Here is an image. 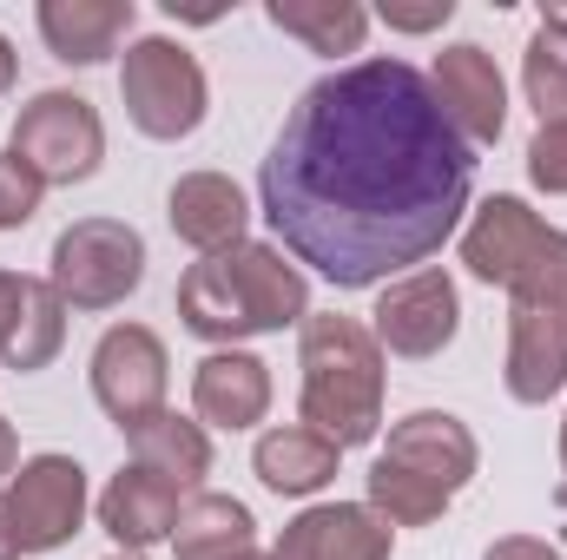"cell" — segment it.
Returning a JSON list of instances; mask_svg holds the SVG:
<instances>
[{
  "label": "cell",
  "mask_w": 567,
  "mask_h": 560,
  "mask_svg": "<svg viewBox=\"0 0 567 560\" xmlns=\"http://www.w3.org/2000/svg\"><path fill=\"white\" fill-rule=\"evenodd\" d=\"M482 448L468 435V422L449 409H416L390 428V448L370 468V508L390 528H429L475 475Z\"/></svg>",
  "instance_id": "obj_4"
},
{
  "label": "cell",
  "mask_w": 567,
  "mask_h": 560,
  "mask_svg": "<svg viewBox=\"0 0 567 560\" xmlns=\"http://www.w3.org/2000/svg\"><path fill=\"white\" fill-rule=\"evenodd\" d=\"M93 396L120 428H140L165 409V343L145 323H113L93 350Z\"/></svg>",
  "instance_id": "obj_11"
},
{
  "label": "cell",
  "mask_w": 567,
  "mask_h": 560,
  "mask_svg": "<svg viewBox=\"0 0 567 560\" xmlns=\"http://www.w3.org/2000/svg\"><path fill=\"white\" fill-rule=\"evenodd\" d=\"M303 370V428H317L337 448H357L383 428V350L357 317H303L297 336Z\"/></svg>",
  "instance_id": "obj_3"
},
{
  "label": "cell",
  "mask_w": 567,
  "mask_h": 560,
  "mask_svg": "<svg viewBox=\"0 0 567 560\" xmlns=\"http://www.w3.org/2000/svg\"><path fill=\"white\" fill-rule=\"evenodd\" d=\"M548 238H555V225H542L522 198H488V205L475 211V225L462 231V265H468V278L508 290V283L542 258Z\"/></svg>",
  "instance_id": "obj_13"
},
{
  "label": "cell",
  "mask_w": 567,
  "mask_h": 560,
  "mask_svg": "<svg viewBox=\"0 0 567 560\" xmlns=\"http://www.w3.org/2000/svg\"><path fill=\"white\" fill-rule=\"evenodd\" d=\"M449 126L462 133L468 145H495L502 139V120H508V86L495 73V60L475 46V40H455L435 53V73H429Z\"/></svg>",
  "instance_id": "obj_12"
},
{
  "label": "cell",
  "mask_w": 567,
  "mask_h": 560,
  "mask_svg": "<svg viewBox=\"0 0 567 560\" xmlns=\"http://www.w3.org/2000/svg\"><path fill=\"white\" fill-rule=\"evenodd\" d=\"M370 317H377V323H370L377 350L410 356V363L442 356V350L455 343V323H462L455 278H449V271H410V278L383 283V297H377V310H370Z\"/></svg>",
  "instance_id": "obj_10"
},
{
  "label": "cell",
  "mask_w": 567,
  "mask_h": 560,
  "mask_svg": "<svg viewBox=\"0 0 567 560\" xmlns=\"http://www.w3.org/2000/svg\"><path fill=\"white\" fill-rule=\"evenodd\" d=\"M542 27H555V33H567V0H548V7H542Z\"/></svg>",
  "instance_id": "obj_31"
},
{
  "label": "cell",
  "mask_w": 567,
  "mask_h": 560,
  "mask_svg": "<svg viewBox=\"0 0 567 560\" xmlns=\"http://www.w3.org/2000/svg\"><path fill=\"white\" fill-rule=\"evenodd\" d=\"M245 560H265V554H245Z\"/></svg>",
  "instance_id": "obj_36"
},
{
  "label": "cell",
  "mask_w": 567,
  "mask_h": 560,
  "mask_svg": "<svg viewBox=\"0 0 567 560\" xmlns=\"http://www.w3.org/2000/svg\"><path fill=\"white\" fill-rule=\"evenodd\" d=\"M145 278V238L120 218H80L53 238V290L66 310H113Z\"/></svg>",
  "instance_id": "obj_8"
},
{
  "label": "cell",
  "mask_w": 567,
  "mask_h": 560,
  "mask_svg": "<svg viewBox=\"0 0 567 560\" xmlns=\"http://www.w3.org/2000/svg\"><path fill=\"white\" fill-rule=\"evenodd\" d=\"M265 13L278 33H297L310 53H357L370 33V13L357 0H271Z\"/></svg>",
  "instance_id": "obj_22"
},
{
  "label": "cell",
  "mask_w": 567,
  "mask_h": 560,
  "mask_svg": "<svg viewBox=\"0 0 567 560\" xmlns=\"http://www.w3.org/2000/svg\"><path fill=\"white\" fill-rule=\"evenodd\" d=\"M482 560H561V554L548 541H535V535H508V541H495Z\"/></svg>",
  "instance_id": "obj_29"
},
{
  "label": "cell",
  "mask_w": 567,
  "mask_h": 560,
  "mask_svg": "<svg viewBox=\"0 0 567 560\" xmlns=\"http://www.w3.org/2000/svg\"><path fill=\"white\" fill-rule=\"evenodd\" d=\"M192 409L212 428H251L271 409V370L245 350H212L192 376Z\"/></svg>",
  "instance_id": "obj_17"
},
{
  "label": "cell",
  "mask_w": 567,
  "mask_h": 560,
  "mask_svg": "<svg viewBox=\"0 0 567 560\" xmlns=\"http://www.w3.org/2000/svg\"><path fill=\"white\" fill-rule=\"evenodd\" d=\"M337 442H323L317 428H271V435H258V455H251V468H258V481L271 488V495H317L323 481H337Z\"/></svg>",
  "instance_id": "obj_20"
},
{
  "label": "cell",
  "mask_w": 567,
  "mask_h": 560,
  "mask_svg": "<svg viewBox=\"0 0 567 560\" xmlns=\"http://www.w3.org/2000/svg\"><path fill=\"white\" fill-rule=\"evenodd\" d=\"M178 317L205 343H238V336H271L284 323L310 317V283L278 245H231L198 258L178 283Z\"/></svg>",
  "instance_id": "obj_2"
},
{
  "label": "cell",
  "mask_w": 567,
  "mask_h": 560,
  "mask_svg": "<svg viewBox=\"0 0 567 560\" xmlns=\"http://www.w3.org/2000/svg\"><path fill=\"white\" fill-rule=\"evenodd\" d=\"M271 560H390V521L363 501H323L284 528Z\"/></svg>",
  "instance_id": "obj_14"
},
{
  "label": "cell",
  "mask_w": 567,
  "mask_h": 560,
  "mask_svg": "<svg viewBox=\"0 0 567 560\" xmlns=\"http://www.w3.org/2000/svg\"><path fill=\"white\" fill-rule=\"evenodd\" d=\"M86 521V468L73 455H33L0 488V560L53 554Z\"/></svg>",
  "instance_id": "obj_6"
},
{
  "label": "cell",
  "mask_w": 567,
  "mask_h": 560,
  "mask_svg": "<svg viewBox=\"0 0 567 560\" xmlns=\"http://www.w3.org/2000/svg\"><path fill=\"white\" fill-rule=\"evenodd\" d=\"M567 390V231L508 283V396L548 403Z\"/></svg>",
  "instance_id": "obj_5"
},
{
  "label": "cell",
  "mask_w": 567,
  "mask_h": 560,
  "mask_svg": "<svg viewBox=\"0 0 567 560\" xmlns=\"http://www.w3.org/2000/svg\"><path fill=\"white\" fill-rule=\"evenodd\" d=\"M7 475H13V428L0 422V481H7Z\"/></svg>",
  "instance_id": "obj_32"
},
{
  "label": "cell",
  "mask_w": 567,
  "mask_h": 560,
  "mask_svg": "<svg viewBox=\"0 0 567 560\" xmlns=\"http://www.w3.org/2000/svg\"><path fill=\"white\" fill-rule=\"evenodd\" d=\"M555 501H561V541H567V488H561V495H555Z\"/></svg>",
  "instance_id": "obj_33"
},
{
  "label": "cell",
  "mask_w": 567,
  "mask_h": 560,
  "mask_svg": "<svg viewBox=\"0 0 567 560\" xmlns=\"http://www.w3.org/2000/svg\"><path fill=\"white\" fill-rule=\"evenodd\" d=\"M106 560H145V554H133V548H120V554H106Z\"/></svg>",
  "instance_id": "obj_35"
},
{
  "label": "cell",
  "mask_w": 567,
  "mask_h": 560,
  "mask_svg": "<svg viewBox=\"0 0 567 560\" xmlns=\"http://www.w3.org/2000/svg\"><path fill=\"white\" fill-rule=\"evenodd\" d=\"M528 178H535L542 191H555V198L567 191V120L542 126V133L528 139Z\"/></svg>",
  "instance_id": "obj_26"
},
{
  "label": "cell",
  "mask_w": 567,
  "mask_h": 560,
  "mask_svg": "<svg viewBox=\"0 0 567 560\" xmlns=\"http://www.w3.org/2000/svg\"><path fill=\"white\" fill-rule=\"evenodd\" d=\"M522 86H528V106L542 113V126L567 120V33L535 27V40L522 53Z\"/></svg>",
  "instance_id": "obj_24"
},
{
  "label": "cell",
  "mask_w": 567,
  "mask_h": 560,
  "mask_svg": "<svg viewBox=\"0 0 567 560\" xmlns=\"http://www.w3.org/2000/svg\"><path fill=\"white\" fill-rule=\"evenodd\" d=\"M192 495L185 488H172V481H158L152 468H120L113 481H106V495H100V528L120 541V548H133L145 554L152 541H165L172 528H178V508H185Z\"/></svg>",
  "instance_id": "obj_15"
},
{
  "label": "cell",
  "mask_w": 567,
  "mask_h": 560,
  "mask_svg": "<svg viewBox=\"0 0 567 560\" xmlns=\"http://www.w3.org/2000/svg\"><path fill=\"white\" fill-rule=\"evenodd\" d=\"M165 218H172V231H178L185 245H198L205 258L245 245V225H251L245 191H238L225 172H185V178L172 185V198H165Z\"/></svg>",
  "instance_id": "obj_16"
},
{
  "label": "cell",
  "mask_w": 567,
  "mask_h": 560,
  "mask_svg": "<svg viewBox=\"0 0 567 560\" xmlns=\"http://www.w3.org/2000/svg\"><path fill=\"white\" fill-rule=\"evenodd\" d=\"M377 13H383V27H396V33H435V27L455 13V0H423V7H396V0H383Z\"/></svg>",
  "instance_id": "obj_27"
},
{
  "label": "cell",
  "mask_w": 567,
  "mask_h": 560,
  "mask_svg": "<svg viewBox=\"0 0 567 560\" xmlns=\"http://www.w3.org/2000/svg\"><path fill=\"white\" fill-rule=\"evenodd\" d=\"M120 100H126V113H133V126H140L145 139H192L205 126L212 86H205V66L178 40L152 33V40H133L126 46Z\"/></svg>",
  "instance_id": "obj_7"
},
{
  "label": "cell",
  "mask_w": 567,
  "mask_h": 560,
  "mask_svg": "<svg viewBox=\"0 0 567 560\" xmlns=\"http://www.w3.org/2000/svg\"><path fill=\"white\" fill-rule=\"evenodd\" d=\"M468 185L475 145L410 60H357L303 86L258 172L278 251L337 290L435 258L468 211Z\"/></svg>",
  "instance_id": "obj_1"
},
{
  "label": "cell",
  "mask_w": 567,
  "mask_h": 560,
  "mask_svg": "<svg viewBox=\"0 0 567 560\" xmlns=\"http://www.w3.org/2000/svg\"><path fill=\"white\" fill-rule=\"evenodd\" d=\"M47 185L33 178V165H20L13 152H0V231H20L33 211H40Z\"/></svg>",
  "instance_id": "obj_25"
},
{
  "label": "cell",
  "mask_w": 567,
  "mask_h": 560,
  "mask_svg": "<svg viewBox=\"0 0 567 560\" xmlns=\"http://www.w3.org/2000/svg\"><path fill=\"white\" fill-rule=\"evenodd\" d=\"M27 290H33V278L0 271V350L13 343V323H20V310H27Z\"/></svg>",
  "instance_id": "obj_28"
},
{
  "label": "cell",
  "mask_w": 567,
  "mask_h": 560,
  "mask_svg": "<svg viewBox=\"0 0 567 560\" xmlns=\"http://www.w3.org/2000/svg\"><path fill=\"white\" fill-rule=\"evenodd\" d=\"M172 554L178 560H245V554H258V521L231 495H192L178 508Z\"/></svg>",
  "instance_id": "obj_19"
},
{
  "label": "cell",
  "mask_w": 567,
  "mask_h": 560,
  "mask_svg": "<svg viewBox=\"0 0 567 560\" xmlns=\"http://www.w3.org/2000/svg\"><path fill=\"white\" fill-rule=\"evenodd\" d=\"M126 442H133L140 468H152L158 481H172V488H185V495L212 475V442H205V422H185V416H172V409H158L152 422L126 428Z\"/></svg>",
  "instance_id": "obj_21"
},
{
  "label": "cell",
  "mask_w": 567,
  "mask_h": 560,
  "mask_svg": "<svg viewBox=\"0 0 567 560\" xmlns=\"http://www.w3.org/2000/svg\"><path fill=\"white\" fill-rule=\"evenodd\" d=\"M60 343H66V303H60V290H53V283L33 278L27 310H20L13 343L0 350V363H7V370H47V363L60 356Z\"/></svg>",
  "instance_id": "obj_23"
},
{
  "label": "cell",
  "mask_w": 567,
  "mask_h": 560,
  "mask_svg": "<svg viewBox=\"0 0 567 560\" xmlns=\"http://www.w3.org/2000/svg\"><path fill=\"white\" fill-rule=\"evenodd\" d=\"M7 152L20 165H33L40 185H80L106 158V126H100L93 100H80V93H40V100L20 106Z\"/></svg>",
  "instance_id": "obj_9"
},
{
  "label": "cell",
  "mask_w": 567,
  "mask_h": 560,
  "mask_svg": "<svg viewBox=\"0 0 567 560\" xmlns=\"http://www.w3.org/2000/svg\"><path fill=\"white\" fill-rule=\"evenodd\" d=\"M13 73H20V53H13V46H7V33H0V93L13 86Z\"/></svg>",
  "instance_id": "obj_30"
},
{
  "label": "cell",
  "mask_w": 567,
  "mask_h": 560,
  "mask_svg": "<svg viewBox=\"0 0 567 560\" xmlns=\"http://www.w3.org/2000/svg\"><path fill=\"white\" fill-rule=\"evenodd\" d=\"M561 475H567V422H561ZM561 488H567V481H561Z\"/></svg>",
  "instance_id": "obj_34"
},
{
  "label": "cell",
  "mask_w": 567,
  "mask_h": 560,
  "mask_svg": "<svg viewBox=\"0 0 567 560\" xmlns=\"http://www.w3.org/2000/svg\"><path fill=\"white\" fill-rule=\"evenodd\" d=\"M133 33V0H40V40L66 66H100Z\"/></svg>",
  "instance_id": "obj_18"
}]
</instances>
